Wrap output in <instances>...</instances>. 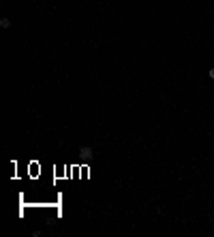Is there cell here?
<instances>
[{
    "label": "cell",
    "mask_w": 214,
    "mask_h": 237,
    "mask_svg": "<svg viewBox=\"0 0 214 237\" xmlns=\"http://www.w3.org/2000/svg\"><path fill=\"white\" fill-rule=\"evenodd\" d=\"M79 154H82V158H88V160H90V158L94 156V152H92V147H88V145H86V147H82V150H79Z\"/></svg>",
    "instance_id": "cell-1"
},
{
    "label": "cell",
    "mask_w": 214,
    "mask_h": 237,
    "mask_svg": "<svg viewBox=\"0 0 214 237\" xmlns=\"http://www.w3.org/2000/svg\"><path fill=\"white\" fill-rule=\"evenodd\" d=\"M0 26H2V28H9V26H11V19H9V17H2V19H0Z\"/></svg>",
    "instance_id": "cell-2"
},
{
    "label": "cell",
    "mask_w": 214,
    "mask_h": 237,
    "mask_svg": "<svg viewBox=\"0 0 214 237\" xmlns=\"http://www.w3.org/2000/svg\"><path fill=\"white\" fill-rule=\"evenodd\" d=\"M208 77H210V79H214V69H210V71H208Z\"/></svg>",
    "instance_id": "cell-3"
}]
</instances>
